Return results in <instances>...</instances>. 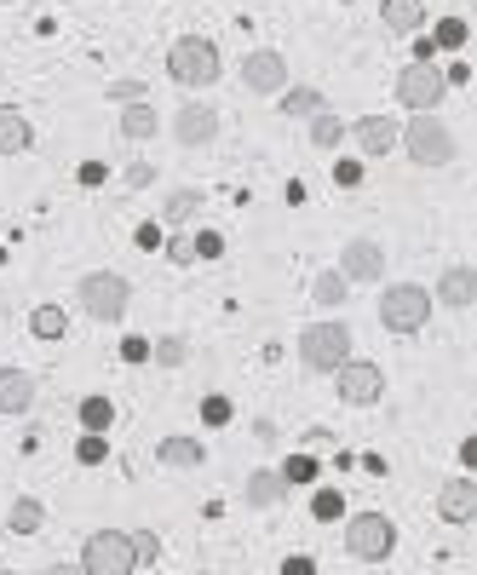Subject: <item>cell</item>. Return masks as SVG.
Listing matches in <instances>:
<instances>
[{
  "label": "cell",
  "instance_id": "cell-8",
  "mask_svg": "<svg viewBox=\"0 0 477 575\" xmlns=\"http://www.w3.org/2000/svg\"><path fill=\"white\" fill-rule=\"evenodd\" d=\"M334 386H340V403H351V409H374V403L386 397V368L368 363V357H345V363L334 368Z\"/></svg>",
  "mask_w": 477,
  "mask_h": 575
},
{
  "label": "cell",
  "instance_id": "cell-35",
  "mask_svg": "<svg viewBox=\"0 0 477 575\" xmlns=\"http://www.w3.org/2000/svg\"><path fill=\"white\" fill-rule=\"evenodd\" d=\"M133 552H138V564H156V558H161L156 529H133Z\"/></svg>",
  "mask_w": 477,
  "mask_h": 575
},
{
  "label": "cell",
  "instance_id": "cell-37",
  "mask_svg": "<svg viewBox=\"0 0 477 575\" xmlns=\"http://www.w3.org/2000/svg\"><path fill=\"white\" fill-rule=\"evenodd\" d=\"M121 363H150V340H144V334H127V340H121Z\"/></svg>",
  "mask_w": 477,
  "mask_h": 575
},
{
  "label": "cell",
  "instance_id": "cell-40",
  "mask_svg": "<svg viewBox=\"0 0 477 575\" xmlns=\"http://www.w3.org/2000/svg\"><path fill=\"white\" fill-rule=\"evenodd\" d=\"M75 179L87 184V190H98V184L110 179V167H104V161H81V167H75Z\"/></svg>",
  "mask_w": 477,
  "mask_h": 575
},
{
  "label": "cell",
  "instance_id": "cell-5",
  "mask_svg": "<svg viewBox=\"0 0 477 575\" xmlns=\"http://www.w3.org/2000/svg\"><path fill=\"white\" fill-rule=\"evenodd\" d=\"M345 552H351L357 564H386L391 552H397V524H391L386 512H357V518H345Z\"/></svg>",
  "mask_w": 477,
  "mask_h": 575
},
{
  "label": "cell",
  "instance_id": "cell-42",
  "mask_svg": "<svg viewBox=\"0 0 477 575\" xmlns=\"http://www.w3.org/2000/svg\"><path fill=\"white\" fill-rule=\"evenodd\" d=\"M150 179H156V167H150V161H133V167H127V190H144Z\"/></svg>",
  "mask_w": 477,
  "mask_h": 575
},
{
  "label": "cell",
  "instance_id": "cell-25",
  "mask_svg": "<svg viewBox=\"0 0 477 575\" xmlns=\"http://www.w3.org/2000/svg\"><path fill=\"white\" fill-rule=\"evenodd\" d=\"M340 138H345V121L334 110L311 115V144H317V150H340Z\"/></svg>",
  "mask_w": 477,
  "mask_h": 575
},
{
  "label": "cell",
  "instance_id": "cell-15",
  "mask_svg": "<svg viewBox=\"0 0 477 575\" xmlns=\"http://www.w3.org/2000/svg\"><path fill=\"white\" fill-rule=\"evenodd\" d=\"M437 518L443 524H472L477 518V483L472 478H449L437 495Z\"/></svg>",
  "mask_w": 477,
  "mask_h": 575
},
{
  "label": "cell",
  "instance_id": "cell-45",
  "mask_svg": "<svg viewBox=\"0 0 477 575\" xmlns=\"http://www.w3.org/2000/svg\"><path fill=\"white\" fill-rule=\"evenodd\" d=\"M46 575H87V570H81V564H52Z\"/></svg>",
  "mask_w": 477,
  "mask_h": 575
},
{
  "label": "cell",
  "instance_id": "cell-41",
  "mask_svg": "<svg viewBox=\"0 0 477 575\" xmlns=\"http://www.w3.org/2000/svg\"><path fill=\"white\" fill-rule=\"evenodd\" d=\"M173 265H196V248H190V236H173V242H161Z\"/></svg>",
  "mask_w": 477,
  "mask_h": 575
},
{
  "label": "cell",
  "instance_id": "cell-29",
  "mask_svg": "<svg viewBox=\"0 0 477 575\" xmlns=\"http://www.w3.org/2000/svg\"><path fill=\"white\" fill-rule=\"evenodd\" d=\"M184 357H190V345H184L179 334H161V340L150 345V363H161V368H184Z\"/></svg>",
  "mask_w": 477,
  "mask_h": 575
},
{
  "label": "cell",
  "instance_id": "cell-16",
  "mask_svg": "<svg viewBox=\"0 0 477 575\" xmlns=\"http://www.w3.org/2000/svg\"><path fill=\"white\" fill-rule=\"evenodd\" d=\"M35 409V374L29 368H0V414H29Z\"/></svg>",
  "mask_w": 477,
  "mask_h": 575
},
{
  "label": "cell",
  "instance_id": "cell-24",
  "mask_svg": "<svg viewBox=\"0 0 477 575\" xmlns=\"http://www.w3.org/2000/svg\"><path fill=\"white\" fill-rule=\"evenodd\" d=\"M196 213H202V190H173L167 207H161V219H167V225H190Z\"/></svg>",
  "mask_w": 477,
  "mask_h": 575
},
{
  "label": "cell",
  "instance_id": "cell-14",
  "mask_svg": "<svg viewBox=\"0 0 477 575\" xmlns=\"http://www.w3.org/2000/svg\"><path fill=\"white\" fill-rule=\"evenodd\" d=\"M432 305H449V311H466V305H477V271H472V265H449V271L437 276Z\"/></svg>",
  "mask_w": 477,
  "mask_h": 575
},
{
  "label": "cell",
  "instance_id": "cell-33",
  "mask_svg": "<svg viewBox=\"0 0 477 575\" xmlns=\"http://www.w3.org/2000/svg\"><path fill=\"white\" fill-rule=\"evenodd\" d=\"M340 512H345V495H334V489H322L317 501H311V518H317V524H334Z\"/></svg>",
  "mask_w": 477,
  "mask_h": 575
},
{
  "label": "cell",
  "instance_id": "cell-2",
  "mask_svg": "<svg viewBox=\"0 0 477 575\" xmlns=\"http://www.w3.org/2000/svg\"><path fill=\"white\" fill-rule=\"evenodd\" d=\"M345 357H351V328H345L340 317L305 322V334H299V363L311 368V374H334Z\"/></svg>",
  "mask_w": 477,
  "mask_h": 575
},
{
  "label": "cell",
  "instance_id": "cell-11",
  "mask_svg": "<svg viewBox=\"0 0 477 575\" xmlns=\"http://www.w3.org/2000/svg\"><path fill=\"white\" fill-rule=\"evenodd\" d=\"M334 271L345 276V282H380L386 276V248L374 242V236H351L340 248V265Z\"/></svg>",
  "mask_w": 477,
  "mask_h": 575
},
{
  "label": "cell",
  "instance_id": "cell-44",
  "mask_svg": "<svg viewBox=\"0 0 477 575\" xmlns=\"http://www.w3.org/2000/svg\"><path fill=\"white\" fill-rule=\"evenodd\" d=\"M282 575H317V564L299 552V558H282Z\"/></svg>",
  "mask_w": 477,
  "mask_h": 575
},
{
  "label": "cell",
  "instance_id": "cell-19",
  "mask_svg": "<svg viewBox=\"0 0 477 575\" xmlns=\"http://www.w3.org/2000/svg\"><path fill=\"white\" fill-rule=\"evenodd\" d=\"M29 144H35V127H29V115L0 110V156H23Z\"/></svg>",
  "mask_w": 477,
  "mask_h": 575
},
{
  "label": "cell",
  "instance_id": "cell-22",
  "mask_svg": "<svg viewBox=\"0 0 477 575\" xmlns=\"http://www.w3.org/2000/svg\"><path fill=\"white\" fill-rule=\"evenodd\" d=\"M156 127H161V115H156V104H150V98L121 110V133H127V138H156Z\"/></svg>",
  "mask_w": 477,
  "mask_h": 575
},
{
  "label": "cell",
  "instance_id": "cell-30",
  "mask_svg": "<svg viewBox=\"0 0 477 575\" xmlns=\"http://www.w3.org/2000/svg\"><path fill=\"white\" fill-rule=\"evenodd\" d=\"M322 110V92L317 87H288L282 92V115H317Z\"/></svg>",
  "mask_w": 477,
  "mask_h": 575
},
{
  "label": "cell",
  "instance_id": "cell-1",
  "mask_svg": "<svg viewBox=\"0 0 477 575\" xmlns=\"http://www.w3.org/2000/svg\"><path fill=\"white\" fill-rule=\"evenodd\" d=\"M397 144L409 150L414 167H449L455 161V133L443 115H414L409 127H397Z\"/></svg>",
  "mask_w": 477,
  "mask_h": 575
},
{
  "label": "cell",
  "instance_id": "cell-17",
  "mask_svg": "<svg viewBox=\"0 0 477 575\" xmlns=\"http://www.w3.org/2000/svg\"><path fill=\"white\" fill-rule=\"evenodd\" d=\"M156 460H161V466H173V472H196V466L207 460V449L196 443V437H161Z\"/></svg>",
  "mask_w": 477,
  "mask_h": 575
},
{
  "label": "cell",
  "instance_id": "cell-9",
  "mask_svg": "<svg viewBox=\"0 0 477 575\" xmlns=\"http://www.w3.org/2000/svg\"><path fill=\"white\" fill-rule=\"evenodd\" d=\"M443 92H449V81H443V69L437 64H409L403 75H397V98H403L414 115H437Z\"/></svg>",
  "mask_w": 477,
  "mask_h": 575
},
{
  "label": "cell",
  "instance_id": "cell-32",
  "mask_svg": "<svg viewBox=\"0 0 477 575\" xmlns=\"http://www.w3.org/2000/svg\"><path fill=\"white\" fill-rule=\"evenodd\" d=\"M466 35H472V29H466V18H443V23H437V41H432V46H449V52H460V46H466Z\"/></svg>",
  "mask_w": 477,
  "mask_h": 575
},
{
  "label": "cell",
  "instance_id": "cell-47",
  "mask_svg": "<svg viewBox=\"0 0 477 575\" xmlns=\"http://www.w3.org/2000/svg\"><path fill=\"white\" fill-rule=\"evenodd\" d=\"M0 6H6V0H0Z\"/></svg>",
  "mask_w": 477,
  "mask_h": 575
},
{
  "label": "cell",
  "instance_id": "cell-3",
  "mask_svg": "<svg viewBox=\"0 0 477 575\" xmlns=\"http://www.w3.org/2000/svg\"><path fill=\"white\" fill-rule=\"evenodd\" d=\"M219 46L207 41V35H179V41L167 46V75L179 81V87H213L219 81Z\"/></svg>",
  "mask_w": 477,
  "mask_h": 575
},
{
  "label": "cell",
  "instance_id": "cell-10",
  "mask_svg": "<svg viewBox=\"0 0 477 575\" xmlns=\"http://www.w3.org/2000/svg\"><path fill=\"white\" fill-rule=\"evenodd\" d=\"M242 87L259 92V98H282V92H288V58L271 52V46L248 52V58H242Z\"/></svg>",
  "mask_w": 477,
  "mask_h": 575
},
{
  "label": "cell",
  "instance_id": "cell-13",
  "mask_svg": "<svg viewBox=\"0 0 477 575\" xmlns=\"http://www.w3.org/2000/svg\"><path fill=\"white\" fill-rule=\"evenodd\" d=\"M345 133L357 138L363 156H391V150H397V121H391V115H363V121H351Z\"/></svg>",
  "mask_w": 477,
  "mask_h": 575
},
{
  "label": "cell",
  "instance_id": "cell-27",
  "mask_svg": "<svg viewBox=\"0 0 477 575\" xmlns=\"http://www.w3.org/2000/svg\"><path fill=\"white\" fill-rule=\"evenodd\" d=\"M110 420H115V403L110 397H81V426H87V432H110Z\"/></svg>",
  "mask_w": 477,
  "mask_h": 575
},
{
  "label": "cell",
  "instance_id": "cell-38",
  "mask_svg": "<svg viewBox=\"0 0 477 575\" xmlns=\"http://www.w3.org/2000/svg\"><path fill=\"white\" fill-rule=\"evenodd\" d=\"M115 104H144V81H110Z\"/></svg>",
  "mask_w": 477,
  "mask_h": 575
},
{
  "label": "cell",
  "instance_id": "cell-23",
  "mask_svg": "<svg viewBox=\"0 0 477 575\" xmlns=\"http://www.w3.org/2000/svg\"><path fill=\"white\" fill-rule=\"evenodd\" d=\"M6 524H12V535H35V529L46 524V506L35 501V495H18L12 512H6Z\"/></svg>",
  "mask_w": 477,
  "mask_h": 575
},
{
  "label": "cell",
  "instance_id": "cell-18",
  "mask_svg": "<svg viewBox=\"0 0 477 575\" xmlns=\"http://www.w3.org/2000/svg\"><path fill=\"white\" fill-rule=\"evenodd\" d=\"M380 23L391 35H414L426 23V0H380Z\"/></svg>",
  "mask_w": 477,
  "mask_h": 575
},
{
  "label": "cell",
  "instance_id": "cell-12",
  "mask_svg": "<svg viewBox=\"0 0 477 575\" xmlns=\"http://www.w3.org/2000/svg\"><path fill=\"white\" fill-rule=\"evenodd\" d=\"M173 138H179L184 150H202V144L219 138V115L207 110V104H184V110L173 115Z\"/></svg>",
  "mask_w": 477,
  "mask_h": 575
},
{
  "label": "cell",
  "instance_id": "cell-46",
  "mask_svg": "<svg viewBox=\"0 0 477 575\" xmlns=\"http://www.w3.org/2000/svg\"><path fill=\"white\" fill-rule=\"evenodd\" d=\"M0 575H18V570H0Z\"/></svg>",
  "mask_w": 477,
  "mask_h": 575
},
{
  "label": "cell",
  "instance_id": "cell-26",
  "mask_svg": "<svg viewBox=\"0 0 477 575\" xmlns=\"http://www.w3.org/2000/svg\"><path fill=\"white\" fill-rule=\"evenodd\" d=\"M311 294H317V311H340V305H345V294H351V282H345L340 271H322Z\"/></svg>",
  "mask_w": 477,
  "mask_h": 575
},
{
  "label": "cell",
  "instance_id": "cell-43",
  "mask_svg": "<svg viewBox=\"0 0 477 575\" xmlns=\"http://www.w3.org/2000/svg\"><path fill=\"white\" fill-rule=\"evenodd\" d=\"M161 242H167V236H161L156 225H138V248H144V253H156Z\"/></svg>",
  "mask_w": 477,
  "mask_h": 575
},
{
  "label": "cell",
  "instance_id": "cell-6",
  "mask_svg": "<svg viewBox=\"0 0 477 575\" xmlns=\"http://www.w3.org/2000/svg\"><path fill=\"white\" fill-rule=\"evenodd\" d=\"M81 570L87 575H133L138 570V552L127 529H92L81 541Z\"/></svg>",
  "mask_w": 477,
  "mask_h": 575
},
{
  "label": "cell",
  "instance_id": "cell-21",
  "mask_svg": "<svg viewBox=\"0 0 477 575\" xmlns=\"http://www.w3.org/2000/svg\"><path fill=\"white\" fill-rule=\"evenodd\" d=\"M29 334H35V340H64L69 311L64 305H35V311H29Z\"/></svg>",
  "mask_w": 477,
  "mask_h": 575
},
{
  "label": "cell",
  "instance_id": "cell-34",
  "mask_svg": "<svg viewBox=\"0 0 477 575\" xmlns=\"http://www.w3.org/2000/svg\"><path fill=\"white\" fill-rule=\"evenodd\" d=\"M190 248H196V259H219V253H225V236H219V230H196Z\"/></svg>",
  "mask_w": 477,
  "mask_h": 575
},
{
  "label": "cell",
  "instance_id": "cell-28",
  "mask_svg": "<svg viewBox=\"0 0 477 575\" xmlns=\"http://www.w3.org/2000/svg\"><path fill=\"white\" fill-rule=\"evenodd\" d=\"M276 478L288 483V489H294V483H317V455H288L276 466Z\"/></svg>",
  "mask_w": 477,
  "mask_h": 575
},
{
  "label": "cell",
  "instance_id": "cell-31",
  "mask_svg": "<svg viewBox=\"0 0 477 575\" xmlns=\"http://www.w3.org/2000/svg\"><path fill=\"white\" fill-rule=\"evenodd\" d=\"M75 460H81V466H104V460H110V437L81 432V443H75Z\"/></svg>",
  "mask_w": 477,
  "mask_h": 575
},
{
  "label": "cell",
  "instance_id": "cell-4",
  "mask_svg": "<svg viewBox=\"0 0 477 575\" xmlns=\"http://www.w3.org/2000/svg\"><path fill=\"white\" fill-rule=\"evenodd\" d=\"M75 299H81V311L98 322H121L127 317V305H133V282L121 271H87L81 276V288H75Z\"/></svg>",
  "mask_w": 477,
  "mask_h": 575
},
{
  "label": "cell",
  "instance_id": "cell-7",
  "mask_svg": "<svg viewBox=\"0 0 477 575\" xmlns=\"http://www.w3.org/2000/svg\"><path fill=\"white\" fill-rule=\"evenodd\" d=\"M426 317H432V294L420 282H391L386 294H380V322H386L391 334H420Z\"/></svg>",
  "mask_w": 477,
  "mask_h": 575
},
{
  "label": "cell",
  "instance_id": "cell-20",
  "mask_svg": "<svg viewBox=\"0 0 477 575\" xmlns=\"http://www.w3.org/2000/svg\"><path fill=\"white\" fill-rule=\"evenodd\" d=\"M282 495H288V483L276 478L271 466H259V472H248V506H259V512H265V506H276Z\"/></svg>",
  "mask_w": 477,
  "mask_h": 575
},
{
  "label": "cell",
  "instance_id": "cell-36",
  "mask_svg": "<svg viewBox=\"0 0 477 575\" xmlns=\"http://www.w3.org/2000/svg\"><path fill=\"white\" fill-rule=\"evenodd\" d=\"M334 184H340V190H357V184H363V161H334Z\"/></svg>",
  "mask_w": 477,
  "mask_h": 575
},
{
  "label": "cell",
  "instance_id": "cell-39",
  "mask_svg": "<svg viewBox=\"0 0 477 575\" xmlns=\"http://www.w3.org/2000/svg\"><path fill=\"white\" fill-rule=\"evenodd\" d=\"M202 420H207V426H230V397H207Z\"/></svg>",
  "mask_w": 477,
  "mask_h": 575
}]
</instances>
